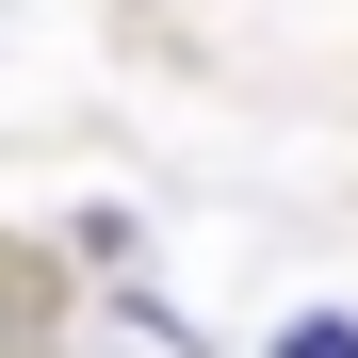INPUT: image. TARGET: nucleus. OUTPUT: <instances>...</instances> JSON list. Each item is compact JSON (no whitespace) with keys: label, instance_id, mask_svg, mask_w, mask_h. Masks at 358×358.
Instances as JSON below:
<instances>
[{"label":"nucleus","instance_id":"obj_1","mask_svg":"<svg viewBox=\"0 0 358 358\" xmlns=\"http://www.w3.org/2000/svg\"><path fill=\"white\" fill-rule=\"evenodd\" d=\"M293 358H358V326H293Z\"/></svg>","mask_w":358,"mask_h":358}]
</instances>
